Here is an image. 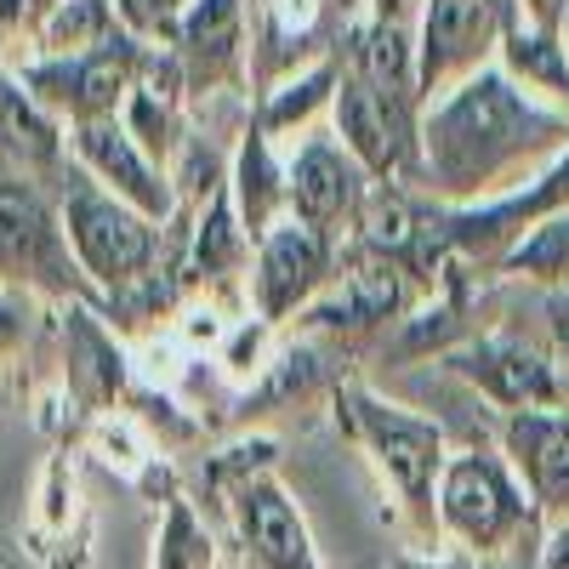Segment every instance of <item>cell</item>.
Instances as JSON below:
<instances>
[{"mask_svg": "<svg viewBox=\"0 0 569 569\" xmlns=\"http://www.w3.org/2000/svg\"><path fill=\"white\" fill-rule=\"evenodd\" d=\"M569 154V109L525 91L501 63L421 109V182L456 211L518 194Z\"/></svg>", "mask_w": 569, "mask_h": 569, "instance_id": "cell-1", "label": "cell"}, {"mask_svg": "<svg viewBox=\"0 0 569 569\" xmlns=\"http://www.w3.org/2000/svg\"><path fill=\"white\" fill-rule=\"evenodd\" d=\"M337 416L348 421V433L359 439L370 467L382 472V485L399 496V525L416 536V547L439 541V479L450 461L439 421H427L405 405H388L365 382L337 388Z\"/></svg>", "mask_w": 569, "mask_h": 569, "instance_id": "cell-2", "label": "cell"}, {"mask_svg": "<svg viewBox=\"0 0 569 569\" xmlns=\"http://www.w3.org/2000/svg\"><path fill=\"white\" fill-rule=\"evenodd\" d=\"M439 536H450L467 558L501 563V558H541L547 530L518 490L512 467L485 450H461L445 461L439 479Z\"/></svg>", "mask_w": 569, "mask_h": 569, "instance_id": "cell-3", "label": "cell"}, {"mask_svg": "<svg viewBox=\"0 0 569 569\" xmlns=\"http://www.w3.org/2000/svg\"><path fill=\"white\" fill-rule=\"evenodd\" d=\"M501 461L512 467L541 530L569 525V405L512 410L501 421Z\"/></svg>", "mask_w": 569, "mask_h": 569, "instance_id": "cell-4", "label": "cell"}, {"mask_svg": "<svg viewBox=\"0 0 569 569\" xmlns=\"http://www.w3.org/2000/svg\"><path fill=\"white\" fill-rule=\"evenodd\" d=\"M450 370H461L472 388H479L490 405L512 410H552L563 405V382H558V365L547 348L525 342V337H507V330H490V337H472L450 353Z\"/></svg>", "mask_w": 569, "mask_h": 569, "instance_id": "cell-5", "label": "cell"}, {"mask_svg": "<svg viewBox=\"0 0 569 569\" xmlns=\"http://www.w3.org/2000/svg\"><path fill=\"white\" fill-rule=\"evenodd\" d=\"M330 240L313 228H302L297 217H284L273 233L257 240V262H251V308L257 319L273 330L284 313L308 308L337 273H330Z\"/></svg>", "mask_w": 569, "mask_h": 569, "instance_id": "cell-6", "label": "cell"}, {"mask_svg": "<svg viewBox=\"0 0 569 569\" xmlns=\"http://www.w3.org/2000/svg\"><path fill=\"white\" fill-rule=\"evenodd\" d=\"M69 240L86 262V273H98L103 284H126L154 262V228L142 211H131L114 194H98L91 182L69 188Z\"/></svg>", "mask_w": 569, "mask_h": 569, "instance_id": "cell-7", "label": "cell"}, {"mask_svg": "<svg viewBox=\"0 0 569 569\" xmlns=\"http://www.w3.org/2000/svg\"><path fill=\"white\" fill-rule=\"evenodd\" d=\"M228 512H233V536H240L246 569H325L313 552L302 507L284 496V485L273 472L246 479L228 496Z\"/></svg>", "mask_w": 569, "mask_h": 569, "instance_id": "cell-8", "label": "cell"}, {"mask_svg": "<svg viewBox=\"0 0 569 569\" xmlns=\"http://www.w3.org/2000/svg\"><path fill=\"white\" fill-rule=\"evenodd\" d=\"M284 177H291V217L313 233H337V228H359V211L370 200V177L365 166L342 149V142L330 137H308L297 160L284 166Z\"/></svg>", "mask_w": 569, "mask_h": 569, "instance_id": "cell-9", "label": "cell"}, {"mask_svg": "<svg viewBox=\"0 0 569 569\" xmlns=\"http://www.w3.org/2000/svg\"><path fill=\"white\" fill-rule=\"evenodd\" d=\"M177 69L188 91L246 80V0H188L177 29Z\"/></svg>", "mask_w": 569, "mask_h": 569, "instance_id": "cell-10", "label": "cell"}, {"mask_svg": "<svg viewBox=\"0 0 569 569\" xmlns=\"http://www.w3.org/2000/svg\"><path fill=\"white\" fill-rule=\"evenodd\" d=\"M142 63V46L131 34H109L103 46L69 58V63H52V69H34V86L52 91L58 103H69L80 120H109L120 109V98L131 91V74Z\"/></svg>", "mask_w": 569, "mask_h": 569, "instance_id": "cell-11", "label": "cell"}, {"mask_svg": "<svg viewBox=\"0 0 569 569\" xmlns=\"http://www.w3.org/2000/svg\"><path fill=\"white\" fill-rule=\"evenodd\" d=\"M74 142H80L86 166L98 171L103 182H114V194L131 211H142L149 222L171 211V188L160 182V171L149 166V154L137 149V137L126 126H114V120H80V137Z\"/></svg>", "mask_w": 569, "mask_h": 569, "instance_id": "cell-12", "label": "cell"}, {"mask_svg": "<svg viewBox=\"0 0 569 569\" xmlns=\"http://www.w3.org/2000/svg\"><path fill=\"white\" fill-rule=\"evenodd\" d=\"M228 194H233V211H240V228H246L251 246L291 217V177H284V166L273 154V137L257 120L246 126V142H240V154H233Z\"/></svg>", "mask_w": 569, "mask_h": 569, "instance_id": "cell-13", "label": "cell"}, {"mask_svg": "<svg viewBox=\"0 0 569 569\" xmlns=\"http://www.w3.org/2000/svg\"><path fill=\"white\" fill-rule=\"evenodd\" d=\"M501 69L525 91H536V98L569 109V52H563V34L518 23L507 34V46H501Z\"/></svg>", "mask_w": 569, "mask_h": 569, "instance_id": "cell-14", "label": "cell"}, {"mask_svg": "<svg viewBox=\"0 0 569 569\" xmlns=\"http://www.w3.org/2000/svg\"><path fill=\"white\" fill-rule=\"evenodd\" d=\"M337 80H342V58H337V52H325L313 69L291 74V80H284L279 91H262L257 126H262L268 137L291 131V126H308L319 109H330V103H337Z\"/></svg>", "mask_w": 569, "mask_h": 569, "instance_id": "cell-15", "label": "cell"}, {"mask_svg": "<svg viewBox=\"0 0 569 569\" xmlns=\"http://www.w3.org/2000/svg\"><path fill=\"white\" fill-rule=\"evenodd\" d=\"M0 257H12L23 268H63L52 217H46V206L18 182L0 188Z\"/></svg>", "mask_w": 569, "mask_h": 569, "instance_id": "cell-16", "label": "cell"}, {"mask_svg": "<svg viewBox=\"0 0 569 569\" xmlns=\"http://www.w3.org/2000/svg\"><path fill=\"white\" fill-rule=\"evenodd\" d=\"M496 268L512 273V279H530V284H552V291H569V211L541 217L530 233H518V240L496 257Z\"/></svg>", "mask_w": 569, "mask_h": 569, "instance_id": "cell-17", "label": "cell"}, {"mask_svg": "<svg viewBox=\"0 0 569 569\" xmlns=\"http://www.w3.org/2000/svg\"><path fill=\"white\" fill-rule=\"evenodd\" d=\"M0 142L23 160H52L58 154V131L12 80H0Z\"/></svg>", "mask_w": 569, "mask_h": 569, "instance_id": "cell-18", "label": "cell"}, {"mask_svg": "<svg viewBox=\"0 0 569 569\" xmlns=\"http://www.w3.org/2000/svg\"><path fill=\"white\" fill-rule=\"evenodd\" d=\"M154 569H217L211 530L194 518L188 501H171V512H166V530L154 541Z\"/></svg>", "mask_w": 569, "mask_h": 569, "instance_id": "cell-19", "label": "cell"}, {"mask_svg": "<svg viewBox=\"0 0 569 569\" xmlns=\"http://www.w3.org/2000/svg\"><path fill=\"white\" fill-rule=\"evenodd\" d=\"M114 12L131 34H177L188 0H114Z\"/></svg>", "mask_w": 569, "mask_h": 569, "instance_id": "cell-20", "label": "cell"}, {"mask_svg": "<svg viewBox=\"0 0 569 569\" xmlns=\"http://www.w3.org/2000/svg\"><path fill=\"white\" fill-rule=\"evenodd\" d=\"M421 7H427V0H370V23H388V29H410L416 34Z\"/></svg>", "mask_w": 569, "mask_h": 569, "instance_id": "cell-21", "label": "cell"}, {"mask_svg": "<svg viewBox=\"0 0 569 569\" xmlns=\"http://www.w3.org/2000/svg\"><path fill=\"white\" fill-rule=\"evenodd\" d=\"M518 7H525V23H530V29H552V34H558L569 0H518Z\"/></svg>", "mask_w": 569, "mask_h": 569, "instance_id": "cell-22", "label": "cell"}, {"mask_svg": "<svg viewBox=\"0 0 569 569\" xmlns=\"http://www.w3.org/2000/svg\"><path fill=\"white\" fill-rule=\"evenodd\" d=\"M536 569H569V525L547 530V541H541V558H536Z\"/></svg>", "mask_w": 569, "mask_h": 569, "instance_id": "cell-23", "label": "cell"}, {"mask_svg": "<svg viewBox=\"0 0 569 569\" xmlns=\"http://www.w3.org/2000/svg\"><path fill=\"white\" fill-rule=\"evenodd\" d=\"M40 7H52V0H0V23H23V18H34Z\"/></svg>", "mask_w": 569, "mask_h": 569, "instance_id": "cell-24", "label": "cell"}, {"mask_svg": "<svg viewBox=\"0 0 569 569\" xmlns=\"http://www.w3.org/2000/svg\"><path fill=\"white\" fill-rule=\"evenodd\" d=\"M393 569H456V563L433 552H393Z\"/></svg>", "mask_w": 569, "mask_h": 569, "instance_id": "cell-25", "label": "cell"}, {"mask_svg": "<svg viewBox=\"0 0 569 569\" xmlns=\"http://www.w3.org/2000/svg\"><path fill=\"white\" fill-rule=\"evenodd\" d=\"M12 337H18V313H12V308H0V348H7Z\"/></svg>", "mask_w": 569, "mask_h": 569, "instance_id": "cell-26", "label": "cell"}, {"mask_svg": "<svg viewBox=\"0 0 569 569\" xmlns=\"http://www.w3.org/2000/svg\"><path fill=\"white\" fill-rule=\"evenodd\" d=\"M479 569H536V558H530V563H518V558H501V563H479Z\"/></svg>", "mask_w": 569, "mask_h": 569, "instance_id": "cell-27", "label": "cell"}, {"mask_svg": "<svg viewBox=\"0 0 569 569\" xmlns=\"http://www.w3.org/2000/svg\"><path fill=\"white\" fill-rule=\"evenodd\" d=\"M563 52H569V40H563Z\"/></svg>", "mask_w": 569, "mask_h": 569, "instance_id": "cell-28", "label": "cell"}]
</instances>
